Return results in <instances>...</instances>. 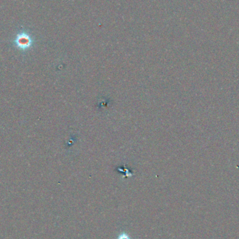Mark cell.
Wrapping results in <instances>:
<instances>
[{
  "mask_svg": "<svg viewBox=\"0 0 239 239\" xmlns=\"http://www.w3.org/2000/svg\"><path fill=\"white\" fill-rule=\"evenodd\" d=\"M118 239H129V238L128 237L126 234H121V235L119 236Z\"/></svg>",
  "mask_w": 239,
  "mask_h": 239,
  "instance_id": "6da1fadb",
  "label": "cell"
}]
</instances>
